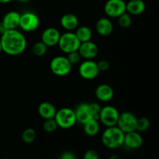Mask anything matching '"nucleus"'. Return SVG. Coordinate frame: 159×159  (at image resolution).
I'll return each instance as SVG.
<instances>
[{
    "mask_svg": "<svg viewBox=\"0 0 159 159\" xmlns=\"http://www.w3.org/2000/svg\"><path fill=\"white\" fill-rule=\"evenodd\" d=\"M0 40L2 51L10 56L20 55L27 46L26 37L17 29L5 30L2 33Z\"/></svg>",
    "mask_w": 159,
    "mask_h": 159,
    "instance_id": "nucleus-1",
    "label": "nucleus"
},
{
    "mask_svg": "<svg viewBox=\"0 0 159 159\" xmlns=\"http://www.w3.org/2000/svg\"><path fill=\"white\" fill-rule=\"evenodd\" d=\"M125 134L117 127H109L106 128L101 137L102 144L109 149H117L124 145Z\"/></svg>",
    "mask_w": 159,
    "mask_h": 159,
    "instance_id": "nucleus-2",
    "label": "nucleus"
},
{
    "mask_svg": "<svg viewBox=\"0 0 159 159\" xmlns=\"http://www.w3.org/2000/svg\"><path fill=\"white\" fill-rule=\"evenodd\" d=\"M72 66L73 65L68 61L67 56H56L54 58L51 59V63H50V68H51V72L59 77L68 75L71 72Z\"/></svg>",
    "mask_w": 159,
    "mask_h": 159,
    "instance_id": "nucleus-3",
    "label": "nucleus"
},
{
    "mask_svg": "<svg viewBox=\"0 0 159 159\" xmlns=\"http://www.w3.org/2000/svg\"><path fill=\"white\" fill-rule=\"evenodd\" d=\"M80 44V40L78 39L75 33H73L72 31H67L65 34H61L57 43L61 51L67 54L78 51Z\"/></svg>",
    "mask_w": 159,
    "mask_h": 159,
    "instance_id": "nucleus-4",
    "label": "nucleus"
},
{
    "mask_svg": "<svg viewBox=\"0 0 159 159\" xmlns=\"http://www.w3.org/2000/svg\"><path fill=\"white\" fill-rule=\"evenodd\" d=\"M54 120L58 127L63 129H69L75 126L77 122L75 110L68 107H63L56 112Z\"/></svg>",
    "mask_w": 159,
    "mask_h": 159,
    "instance_id": "nucleus-5",
    "label": "nucleus"
},
{
    "mask_svg": "<svg viewBox=\"0 0 159 159\" xmlns=\"http://www.w3.org/2000/svg\"><path fill=\"white\" fill-rule=\"evenodd\" d=\"M120 113L116 107L107 105L102 107L99 115V121L106 127H113L117 124Z\"/></svg>",
    "mask_w": 159,
    "mask_h": 159,
    "instance_id": "nucleus-6",
    "label": "nucleus"
},
{
    "mask_svg": "<svg viewBox=\"0 0 159 159\" xmlns=\"http://www.w3.org/2000/svg\"><path fill=\"white\" fill-rule=\"evenodd\" d=\"M40 26V18L35 12H28L20 14L19 27L25 32H34Z\"/></svg>",
    "mask_w": 159,
    "mask_h": 159,
    "instance_id": "nucleus-7",
    "label": "nucleus"
},
{
    "mask_svg": "<svg viewBox=\"0 0 159 159\" xmlns=\"http://www.w3.org/2000/svg\"><path fill=\"white\" fill-rule=\"evenodd\" d=\"M137 116L130 112L125 111L120 113L119 119L117 121V126L124 134L136 130Z\"/></svg>",
    "mask_w": 159,
    "mask_h": 159,
    "instance_id": "nucleus-8",
    "label": "nucleus"
},
{
    "mask_svg": "<svg viewBox=\"0 0 159 159\" xmlns=\"http://www.w3.org/2000/svg\"><path fill=\"white\" fill-rule=\"evenodd\" d=\"M99 71L97 62L93 60H85L80 64L79 73L82 78L86 80H93L99 75Z\"/></svg>",
    "mask_w": 159,
    "mask_h": 159,
    "instance_id": "nucleus-9",
    "label": "nucleus"
},
{
    "mask_svg": "<svg viewBox=\"0 0 159 159\" xmlns=\"http://www.w3.org/2000/svg\"><path fill=\"white\" fill-rule=\"evenodd\" d=\"M104 11L107 16L118 18L126 12V2L124 0H107L104 5Z\"/></svg>",
    "mask_w": 159,
    "mask_h": 159,
    "instance_id": "nucleus-10",
    "label": "nucleus"
},
{
    "mask_svg": "<svg viewBox=\"0 0 159 159\" xmlns=\"http://www.w3.org/2000/svg\"><path fill=\"white\" fill-rule=\"evenodd\" d=\"M20 13L17 11L12 10L6 12L2 20V33L8 30L17 29L20 26ZM1 33V34H2Z\"/></svg>",
    "mask_w": 159,
    "mask_h": 159,
    "instance_id": "nucleus-11",
    "label": "nucleus"
},
{
    "mask_svg": "<svg viewBox=\"0 0 159 159\" xmlns=\"http://www.w3.org/2000/svg\"><path fill=\"white\" fill-rule=\"evenodd\" d=\"M79 53L85 60H93L99 54V47L92 40L82 42L79 46Z\"/></svg>",
    "mask_w": 159,
    "mask_h": 159,
    "instance_id": "nucleus-12",
    "label": "nucleus"
},
{
    "mask_svg": "<svg viewBox=\"0 0 159 159\" xmlns=\"http://www.w3.org/2000/svg\"><path fill=\"white\" fill-rule=\"evenodd\" d=\"M61 33L57 28L48 27L43 31L41 34V41L47 46L54 47L57 45L61 37Z\"/></svg>",
    "mask_w": 159,
    "mask_h": 159,
    "instance_id": "nucleus-13",
    "label": "nucleus"
},
{
    "mask_svg": "<svg viewBox=\"0 0 159 159\" xmlns=\"http://www.w3.org/2000/svg\"><path fill=\"white\" fill-rule=\"evenodd\" d=\"M144 140L140 132L134 131L129 132L124 135V145L129 149H138L142 146Z\"/></svg>",
    "mask_w": 159,
    "mask_h": 159,
    "instance_id": "nucleus-14",
    "label": "nucleus"
},
{
    "mask_svg": "<svg viewBox=\"0 0 159 159\" xmlns=\"http://www.w3.org/2000/svg\"><path fill=\"white\" fill-rule=\"evenodd\" d=\"M77 122L84 124L90 119H94L92 115L90 105L89 102H82L80 103L75 110Z\"/></svg>",
    "mask_w": 159,
    "mask_h": 159,
    "instance_id": "nucleus-15",
    "label": "nucleus"
},
{
    "mask_svg": "<svg viewBox=\"0 0 159 159\" xmlns=\"http://www.w3.org/2000/svg\"><path fill=\"white\" fill-rule=\"evenodd\" d=\"M95 95L98 100L102 102H107L113 99L114 91L108 84H100L96 87Z\"/></svg>",
    "mask_w": 159,
    "mask_h": 159,
    "instance_id": "nucleus-16",
    "label": "nucleus"
},
{
    "mask_svg": "<svg viewBox=\"0 0 159 159\" xmlns=\"http://www.w3.org/2000/svg\"><path fill=\"white\" fill-rule=\"evenodd\" d=\"M95 28L98 34L102 37H107L113 32V25L110 19L107 17H102L97 20Z\"/></svg>",
    "mask_w": 159,
    "mask_h": 159,
    "instance_id": "nucleus-17",
    "label": "nucleus"
},
{
    "mask_svg": "<svg viewBox=\"0 0 159 159\" xmlns=\"http://www.w3.org/2000/svg\"><path fill=\"white\" fill-rule=\"evenodd\" d=\"M62 28L67 31H72L79 27V19L75 14L66 13L63 15L60 20Z\"/></svg>",
    "mask_w": 159,
    "mask_h": 159,
    "instance_id": "nucleus-18",
    "label": "nucleus"
},
{
    "mask_svg": "<svg viewBox=\"0 0 159 159\" xmlns=\"http://www.w3.org/2000/svg\"><path fill=\"white\" fill-rule=\"evenodd\" d=\"M146 9V4L143 0H130L126 3V12L130 15L138 16L142 14Z\"/></svg>",
    "mask_w": 159,
    "mask_h": 159,
    "instance_id": "nucleus-19",
    "label": "nucleus"
},
{
    "mask_svg": "<svg viewBox=\"0 0 159 159\" xmlns=\"http://www.w3.org/2000/svg\"><path fill=\"white\" fill-rule=\"evenodd\" d=\"M55 106L50 102H43L39 105L38 113L43 120L52 119L56 114Z\"/></svg>",
    "mask_w": 159,
    "mask_h": 159,
    "instance_id": "nucleus-20",
    "label": "nucleus"
},
{
    "mask_svg": "<svg viewBox=\"0 0 159 159\" xmlns=\"http://www.w3.org/2000/svg\"><path fill=\"white\" fill-rule=\"evenodd\" d=\"M82 125H83L85 134L89 137H94L97 135L100 130L99 121L97 119H90Z\"/></svg>",
    "mask_w": 159,
    "mask_h": 159,
    "instance_id": "nucleus-21",
    "label": "nucleus"
},
{
    "mask_svg": "<svg viewBox=\"0 0 159 159\" xmlns=\"http://www.w3.org/2000/svg\"><path fill=\"white\" fill-rule=\"evenodd\" d=\"M75 34L77 36L78 39L80 40L81 43L89 41V40H91L92 37H93L92 30L87 26H82L78 27L76 29Z\"/></svg>",
    "mask_w": 159,
    "mask_h": 159,
    "instance_id": "nucleus-22",
    "label": "nucleus"
},
{
    "mask_svg": "<svg viewBox=\"0 0 159 159\" xmlns=\"http://www.w3.org/2000/svg\"><path fill=\"white\" fill-rule=\"evenodd\" d=\"M22 140L26 144H31L37 138V132L33 128H26L23 131L21 135Z\"/></svg>",
    "mask_w": 159,
    "mask_h": 159,
    "instance_id": "nucleus-23",
    "label": "nucleus"
},
{
    "mask_svg": "<svg viewBox=\"0 0 159 159\" xmlns=\"http://www.w3.org/2000/svg\"><path fill=\"white\" fill-rule=\"evenodd\" d=\"M48 47L42 41H38L33 45L32 51L33 54L37 57H42L48 51Z\"/></svg>",
    "mask_w": 159,
    "mask_h": 159,
    "instance_id": "nucleus-24",
    "label": "nucleus"
},
{
    "mask_svg": "<svg viewBox=\"0 0 159 159\" xmlns=\"http://www.w3.org/2000/svg\"><path fill=\"white\" fill-rule=\"evenodd\" d=\"M150 125V120L147 117L142 116V117L138 118L136 124V130L138 132H144L148 130Z\"/></svg>",
    "mask_w": 159,
    "mask_h": 159,
    "instance_id": "nucleus-25",
    "label": "nucleus"
},
{
    "mask_svg": "<svg viewBox=\"0 0 159 159\" xmlns=\"http://www.w3.org/2000/svg\"><path fill=\"white\" fill-rule=\"evenodd\" d=\"M118 24L121 28H127L130 27L132 24V18L131 16L128 13V12H124L121 16L118 17Z\"/></svg>",
    "mask_w": 159,
    "mask_h": 159,
    "instance_id": "nucleus-26",
    "label": "nucleus"
},
{
    "mask_svg": "<svg viewBox=\"0 0 159 159\" xmlns=\"http://www.w3.org/2000/svg\"><path fill=\"white\" fill-rule=\"evenodd\" d=\"M57 127H58V125L54 118L44 120L43 123V129L47 133H53L57 130Z\"/></svg>",
    "mask_w": 159,
    "mask_h": 159,
    "instance_id": "nucleus-27",
    "label": "nucleus"
},
{
    "mask_svg": "<svg viewBox=\"0 0 159 159\" xmlns=\"http://www.w3.org/2000/svg\"><path fill=\"white\" fill-rule=\"evenodd\" d=\"M67 57H68V61L71 62V64L72 65H77L80 62L82 57H81L80 54L79 53V51H73V52L69 53V54H67Z\"/></svg>",
    "mask_w": 159,
    "mask_h": 159,
    "instance_id": "nucleus-28",
    "label": "nucleus"
},
{
    "mask_svg": "<svg viewBox=\"0 0 159 159\" xmlns=\"http://www.w3.org/2000/svg\"><path fill=\"white\" fill-rule=\"evenodd\" d=\"M83 159H99V155L96 150L89 149L85 152Z\"/></svg>",
    "mask_w": 159,
    "mask_h": 159,
    "instance_id": "nucleus-29",
    "label": "nucleus"
},
{
    "mask_svg": "<svg viewBox=\"0 0 159 159\" xmlns=\"http://www.w3.org/2000/svg\"><path fill=\"white\" fill-rule=\"evenodd\" d=\"M98 67L100 71H106L110 68V62L107 60H101L99 62H97Z\"/></svg>",
    "mask_w": 159,
    "mask_h": 159,
    "instance_id": "nucleus-30",
    "label": "nucleus"
},
{
    "mask_svg": "<svg viewBox=\"0 0 159 159\" xmlns=\"http://www.w3.org/2000/svg\"><path fill=\"white\" fill-rule=\"evenodd\" d=\"M60 159H77L75 155L73 152H69V151H66V152H63L61 155Z\"/></svg>",
    "mask_w": 159,
    "mask_h": 159,
    "instance_id": "nucleus-31",
    "label": "nucleus"
},
{
    "mask_svg": "<svg viewBox=\"0 0 159 159\" xmlns=\"http://www.w3.org/2000/svg\"><path fill=\"white\" fill-rule=\"evenodd\" d=\"M12 0H0V4H6V3H9Z\"/></svg>",
    "mask_w": 159,
    "mask_h": 159,
    "instance_id": "nucleus-32",
    "label": "nucleus"
},
{
    "mask_svg": "<svg viewBox=\"0 0 159 159\" xmlns=\"http://www.w3.org/2000/svg\"><path fill=\"white\" fill-rule=\"evenodd\" d=\"M109 159H120V158H119V156H118V155H111L110 158H109Z\"/></svg>",
    "mask_w": 159,
    "mask_h": 159,
    "instance_id": "nucleus-33",
    "label": "nucleus"
},
{
    "mask_svg": "<svg viewBox=\"0 0 159 159\" xmlns=\"http://www.w3.org/2000/svg\"><path fill=\"white\" fill-rule=\"evenodd\" d=\"M19 2H27L29 0H18Z\"/></svg>",
    "mask_w": 159,
    "mask_h": 159,
    "instance_id": "nucleus-34",
    "label": "nucleus"
},
{
    "mask_svg": "<svg viewBox=\"0 0 159 159\" xmlns=\"http://www.w3.org/2000/svg\"><path fill=\"white\" fill-rule=\"evenodd\" d=\"M2 51V44H1V40H0V54Z\"/></svg>",
    "mask_w": 159,
    "mask_h": 159,
    "instance_id": "nucleus-35",
    "label": "nucleus"
},
{
    "mask_svg": "<svg viewBox=\"0 0 159 159\" xmlns=\"http://www.w3.org/2000/svg\"><path fill=\"white\" fill-rule=\"evenodd\" d=\"M2 23L1 22H0V34L2 33Z\"/></svg>",
    "mask_w": 159,
    "mask_h": 159,
    "instance_id": "nucleus-36",
    "label": "nucleus"
},
{
    "mask_svg": "<svg viewBox=\"0 0 159 159\" xmlns=\"http://www.w3.org/2000/svg\"><path fill=\"white\" fill-rule=\"evenodd\" d=\"M3 159H9V158H3Z\"/></svg>",
    "mask_w": 159,
    "mask_h": 159,
    "instance_id": "nucleus-37",
    "label": "nucleus"
}]
</instances>
